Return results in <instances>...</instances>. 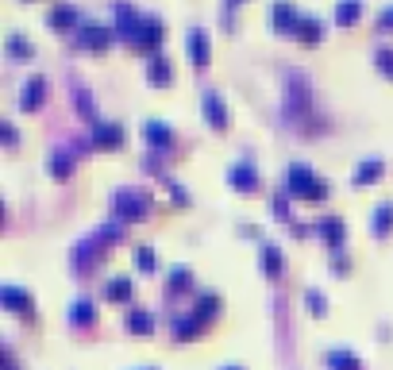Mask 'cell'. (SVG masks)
<instances>
[{
  "instance_id": "6da1fadb",
  "label": "cell",
  "mask_w": 393,
  "mask_h": 370,
  "mask_svg": "<svg viewBox=\"0 0 393 370\" xmlns=\"http://www.w3.org/2000/svg\"><path fill=\"white\" fill-rule=\"evenodd\" d=\"M216 309H220V297H216V293H204L189 316H182V320L174 324V340H182V343H185V340H196V335L208 328V320L216 316Z\"/></svg>"
},
{
  "instance_id": "7a4b0ae2",
  "label": "cell",
  "mask_w": 393,
  "mask_h": 370,
  "mask_svg": "<svg viewBox=\"0 0 393 370\" xmlns=\"http://www.w3.org/2000/svg\"><path fill=\"white\" fill-rule=\"evenodd\" d=\"M285 185H289V197H301V201H324L328 197V182L320 174H313L305 162H293Z\"/></svg>"
},
{
  "instance_id": "3957f363",
  "label": "cell",
  "mask_w": 393,
  "mask_h": 370,
  "mask_svg": "<svg viewBox=\"0 0 393 370\" xmlns=\"http://www.w3.org/2000/svg\"><path fill=\"white\" fill-rule=\"evenodd\" d=\"M124 232H127V224H120V220H116V224H104L101 232L93 235V240H85V243L77 247V251H73V266L85 270V266H89V259L96 262L104 251H108L104 243H120V240H124Z\"/></svg>"
},
{
  "instance_id": "277c9868",
  "label": "cell",
  "mask_w": 393,
  "mask_h": 370,
  "mask_svg": "<svg viewBox=\"0 0 393 370\" xmlns=\"http://www.w3.org/2000/svg\"><path fill=\"white\" fill-rule=\"evenodd\" d=\"M146 212H151V201H146L143 193L120 189V193L112 197V216H116L120 224H135V220H146Z\"/></svg>"
},
{
  "instance_id": "5b68a950",
  "label": "cell",
  "mask_w": 393,
  "mask_h": 370,
  "mask_svg": "<svg viewBox=\"0 0 393 370\" xmlns=\"http://www.w3.org/2000/svg\"><path fill=\"white\" fill-rule=\"evenodd\" d=\"M227 182H232L235 193H255L258 189V170L251 166V162H235V166L227 170Z\"/></svg>"
},
{
  "instance_id": "8992f818",
  "label": "cell",
  "mask_w": 393,
  "mask_h": 370,
  "mask_svg": "<svg viewBox=\"0 0 393 370\" xmlns=\"http://www.w3.org/2000/svg\"><path fill=\"white\" fill-rule=\"evenodd\" d=\"M0 305L8 312H15V316H27L31 312V293L15 290V285H0Z\"/></svg>"
},
{
  "instance_id": "52a82bcc",
  "label": "cell",
  "mask_w": 393,
  "mask_h": 370,
  "mask_svg": "<svg viewBox=\"0 0 393 370\" xmlns=\"http://www.w3.org/2000/svg\"><path fill=\"white\" fill-rule=\"evenodd\" d=\"M93 143L96 147H120L124 143V128H120V123H96L93 120Z\"/></svg>"
},
{
  "instance_id": "ba28073f",
  "label": "cell",
  "mask_w": 393,
  "mask_h": 370,
  "mask_svg": "<svg viewBox=\"0 0 393 370\" xmlns=\"http://www.w3.org/2000/svg\"><path fill=\"white\" fill-rule=\"evenodd\" d=\"M204 120L212 123V128H227V109H224V101H220L216 93H204Z\"/></svg>"
},
{
  "instance_id": "9c48e42d",
  "label": "cell",
  "mask_w": 393,
  "mask_h": 370,
  "mask_svg": "<svg viewBox=\"0 0 393 370\" xmlns=\"http://www.w3.org/2000/svg\"><path fill=\"white\" fill-rule=\"evenodd\" d=\"M328 370H363V363H358V355L355 351H347V347H335V351H328Z\"/></svg>"
},
{
  "instance_id": "30bf717a",
  "label": "cell",
  "mask_w": 393,
  "mask_h": 370,
  "mask_svg": "<svg viewBox=\"0 0 393 370\" xmlns=\"http://www.w3.org/2000/svg\"><path fill=\"white\" fill-rule=\"evenodd\" d=\"M370 232L378 235V240H386V235L393 232V204H378L370 216Z\"/></svg>"
},
{
  "instance_id": "8fae6325",
  "label": "cell",
  "mask_w": 393,
  "mask_h": 370,
  "mask_svg": "<svg viewBox=\"0 0 393 370\" xmlns=\"http://www.w3.org/2000/svg\"><path fill=\"white\" fill-rule=\"evenodd\" d=\"M270 20H274V27L277 31H297V16H293V8L289 4H285V0H277V4L274 8H270Z\"/></svg>"
},
{
  "instance_id": "7c38bea8",
  "label": "cell",
  "mask_w": 393,
  "mask_h": 370,
  "mask_svg": "<svg viewBox=\"0 0 393 370\" xmlns=\"http://www.w3.org/2000/svg\"><path fill=\"white\" fill-rule=\"evenodd\" d=\"M43 89H46V81H43V78H31L27 85H23L20 104H23V109H39V104H43Z\"/></svg>"
},
{
  "instance_id": "4fadbf2b",
  "label": "cell",
  "mask_w": 393,
  "mask_h": 370,
  "mask_svg": "<svg viewBox=\"0 0 393 370\" xmlns=\"http://www.w3.org/2000/svg\"><path fill=\"white\" fill-rule=\"evenodd\" d=\"M320 235L328 240V247H339L343 235H347V228H343L339 216H328V220H320Z\"/></svg>"
},
{
  "instance_id": "5bb4252c",
  "label": "cell",
  "mask_w": 393,
  "mask_h": 370,
  "mask_svg": "<svg viewBox=\"0 0 393 370\" xmlns=\"http://www.w3.org/2000/svg\"><path fill=\"white\" fill-rule=\"evenodd\" d=\"M162 39V23L158 20H143L139 23V31H135V43L139 47H154Z\"/></svg>"
},
{
  "instance_id": "9a60e30c",
  "label": "cell",
  "mask_w": 393,
  "mask_h": 370,
  "mask_svg": "<svg viewBox=\"0 0 393 370\" xmlns=\"http://www.w3.org/2000/svg\"><path fill=\"white\" fill-rule=\"evenodd\" d=\"M143 135H146V143H154V147H170V128L162 120H146V128H143Z\"/></svg>"
},
{
  "instance_id": "2e32d148",
  "label": "cell",
  "mask_w": 393,
  "mask_h": 370,
  "mask_svg": "<svg viewBox=\"0 0 393 370\" xmlns=\"http://www.w3.org/2000/svg\"><path fill=\"white\" fill-rule=\"evenodd\" d=\"M127 328H131L135 335H146V332H154V316H151L146 309H131V312H127Z\"/></svg>"
},
{
  "instance_id": "e0dca14e",
  "label": "cell",
  "mask_w": 393,
  "mask_h": 370,
  "mask_svg": "<svg viewBox=\"0 0 393 370\" xmlns=\"http://www.w3.org/2000/svg\"><path fill=\"white\" fill-rule=\"evenodd\" d=\"M282 266H285V262H282V251H277L274 243H262V270H266L270 278H277V274H282Z\"/></svg>"
},
{
  "instance_id": "ac0fdd59",
  "label": "cell",
  "mask_w": 393,
  "mask_h": 370,
  "mask_svg": "<svg viewBox=\"0 0 393 370\" xmlns=\"http://www.w3.org/2000/svg\"><path fill=\"white\" fill-rule=\"evenodd\" d=\"M193 285V274H189V266H174L170 270V282H166V293L174 297V293H182V290H189Z\"/></svg>"
},
{
  "instance_id": "d6986e66",
  "label": "cell",
  "mask_w": 393,
  "mask_h": 370,
  "mask_svg": "<svg viewBox=\"0 0 393 370\" xmlns=\"http://www.w3.org/2000/svg\"><path fill=\"white\" fill-rule=\"evenodd\" d=\"M73 20H77V12H73L70 4H58V8H51V16H46V23H51V27H58V31L73 27Z\"/></svg>"
},
{
  "instance_id": "ffe728a7",
  "label": "cell",
  "mask_w": 393,
  "mask_h": 370,
  "mask_svg": "<svg viewBox=\"0 0 393 370\" xmlns=\"http://www.w3.org/2000/svg\"><path fill=\"white\" fill-rule=\"evenodd\" d=\"M189 54L196 66H208V39H204V31H189Z\"/></svg>"
},
{
  "instance_id": "44dd1931",
  "label": "cell",
  "mask_w": 393,
  "mask_h": 370,
  "mask_svg": "<svg viewBox=\"0 0 393 370\" xmlns=\"http://www.w3.org/2000/svg\"><path fill=\"white\" fill-rule=\"evenodd\" d=\"M77 43L81 47H93V51H104V47H108V31H104V27H81Z\"/></svg>"
},
{
  "instance_id": "7402d4cb",
  "label": "cell",
  "mask_w": 393,
  "mask_h": 370,
  "mask_svg": "<svg viewBox=\"0 0 393 370\" xmlns=\"http://www.w3.org/2000/svg\"><path fill=\"white\" fill-rule=\"evenodd\" d=\"M378 174H382V162H378V159H366V162H358V166H355V185H370Z\"/></svg>"
},
{
  "instance_id": "603a6c76",
  "label": "cell",
  "mask_w": 393,
  "mask_h": 370,
  "mask_svg": "<svg viewBox=\"0 0 393 370\" xmlns=\"http://www.w3.org/2000/svg\"><path fill=\"white\" fill-rule=\"evenodd\" d=\"M70 320H73V324H93V320H96V309H93V301H73V309H70Z\"/></svg>"
},
{
  "instance_id": "cb8c5ba5",
  "label": "cell",
  "mask_w": 393,
  "mask_h": 370,
  "mask_svg": "<svg viewBox=\"0 0 393 370\" xmlns=\"http://www.w3.org/2000/svg\"><path fill=\"white\" fill-rule=\"evenodd\" d=\"M104 297L108 301H127L131 297V278H112L108 290H104Z\"/></svg>"
},
{
  "instance_id": "d4e9b609",
  "label": "cell",
  "mask_w": 393,
  "mask_h": 370,
  "mask_svg": "<svg viewBox=\"0 0 393 370\" xmlns=\"http://www.w3.org/2000/svg\"><path fill=\"white\" fill-rule=\"evenodd\" d=\"M335 20H339L343 27H351V23L358 20V0H339V4H335Z\"/></svg>"
},
{
  "instance_id": "484cf974",
  "label": "cell",
  "mask_w": 393,
  "mask_h": 370,
  "mask_svg": "<svg viewBox=\"0 0 393 370\" xmlns=\"http://www.w3.org/2000/svg\"><path fill=\"white\" fill-rule=\"evenodd\" d=\"M135 266L139 270H158L162 266L158 251H154V247H139V251H135Z\"/></svg>"
},
{
  "instance_id": "4316f807",
  "label": "cell",
  "mask_w": 393,
  "mask_h": 370,
  "mask_svg": "<svg viewBox=\"0 0 393 370\" xmlns=\"http://www.w3.org/2000/svg\"><path fill=\"white\" fill-rule=\"evenodd\" d=\"M297 39H301V43H316V39H320V20H313V16L301 20L297 23Z\"/></svg>"
},
{
  "instance_id": "83f0119b",
  "label": "cell",
  "mask_w": 393,
  "mask_h": 370,
  "mask_svg": "<svg viewBox=\"0 0 393 370\" xmlns=\"http://www.w3.org/2000/svg\"><path fill=\"white\" fill-rule=\"evenodd\" d=\"M146 78L158 81V85H166V81H170V66H166V58H151V66H146Z\"/></svg>"
},
{
  "instance_id": "f1b7e54d",
  "label": "cell",
  "mask_w": 393,
  "mask_h": 370,
  "mask_svg": "<svg viewBox=\"0 0 393 370\" xmlns=\"http://www.w3.org/2000/svg\"><path fill=\"white\" fill-rule=\"evenodd\" d=\"M305 305H308V312H313V316H324V312H328V301H324L320 290H308V293H305Z\"/></svg>"
},
{
  "instance_id": "f546056e",
  "label": "cell",
  "mask_w": 393,
  "mask_h": 370,
  "mask_svg": "<svg viewBox=\"0 0 393 370\" xmlns=\"http://www.w3.org/2000/svg\"><path fill=\"white\" fill-rule=\"evenodd\" d=\"M46 170H51L54 178H66V174H70V170H73V159H66V154L58 151V154H54V159H51V166H46Z\"/></svg>"
},
{
  "instance_id": "4dcf8cb0",
  "label": "cell",
  "mask_w": 393,
  "mask_h": 370,
  "mask_svg": "<svg viewBox=\"0 0 393 370\" xmlns=\"http://www.w3.org/2000/svg\"><path fill=\"white\" fill-rule=\"evenodd\" d=\"M374 58H378V70L386 73V78H393V51H386V47H382V51L374 54Z\"/></svg>"
},
{
  "instance_id": "1f68e13d",
  "label": "cell",
  "mask_w": 393,
  "mask_h": 370,
  "mask_svg": "<svg viewBox=\"0 0 393 370\" xmlns=\"http://www.w3.org/2000/svg\"><path fill=\"white\" fill-rule=\"evenodd\" d=\"M274 212L277 220H289V197H274Z\"/></svg>"
},
{
  "instance_id": "d6a6232c",
  "label": "cell",
  "mask_w": 393,
  "mask_h": 370,
  "mask_svg": "<svg viewBox=\"0 0 393 370\" xmlns=\"http://www.w3.org/2000/svg\"><path fill=\"white\" fill-rule=\"evenodd\" d=\"M8 51H12V54H31V47L23 43L20 35H12V39H8Z\"/></svg>"
},
{
  "instance_id": "836d02e7",
  "label": "cell",
  "mask_w": 393,
  "mask_h": 370,
  "mask_svg": "<svg viewBox=\"0 0 393 370\" xmlns=\"http://www.w3.org/2000/svg\"><path fill=\"white\" fill-rule=\"evenodd\" d=\"M382 27H393V8H386V12H382Z\"/></svg>"
},
{
  "instance_id": "e575fe53",
  "label": "cell",
  "mask_w": 393,
  "mask_h": 370,
  "mask_svg": "<svg viewBox=\"0 0 393 370\" xmlns=\"http://www.w3.org/2000/svg\"><path fill=\"white\" fill-rule=\"evenodd\" d=\"M4 370H15V366H12V355H8V351H4Z\"/></svg>"
},
{
  "instance_id": "d590c367",
  "label": "cell",
  "mask_w": 393,
  "mask_h": 370,
  "mask_svg": "<svg viewBox=\"0 0 393 370\" xmlns=\"http://www.w3.org/2000/svg\"><path fill=\"white\" fill-rule=\"evenodd\" d=\"M227 4H239V0H227Z\"/></svg>"
},
{
  "instance_id": "8d00e7d4",
  "label": "cell",
  "mask_w": 393,
  "mask_h": 370,
  "mask_svg": "<svg viewBox=\"0 0 393 370\" xmlns=\"http://www.w3.org/2000/svg\"><path fill=\"white\" fill-rule=\"evenodd\" d=\"M227 370H239V366H227Z\"/></svg>"
}]
</instances>
